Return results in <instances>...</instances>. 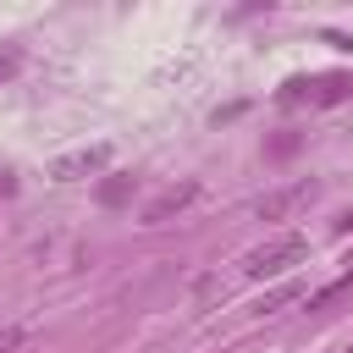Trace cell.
Here are the masks:
<instances>
[{
	"mask_svg": "<svg viewBox=\"0 0 353 353\" xmlns=\"http://www.w3.org/2000/svg\"><path fill=\"white\" fill-rule=\"evenodd\" d=\"M342 292H353V270H342L336 281H325L320 292H309V309H331V303H336Z\"/></svg>",
	"mask_w": 353,
	"mask_h": 353,
	"instance_id": "obj_4",
	"label": "cell"
},
{
	"mask_svg": "<svg viewBox=\"0 0 353 353\" xmlns=\"http://www.w3.org/2000/svg\"><path fill=\"white\" fill-rule=\"evenodd\" d=\"M17 342H22V331H17V325H0V353H11Z\"/></svg>",
	"mask_w": 353,
	"mask_h": 353,
	"instance_id": "obj_6",
	"label": "cell"
},
{
	"mask_svg": "<svg viewBox=\"0 0 353 353\" xmlns=\"http://www.w3.org/2000/svg\"><path fill=\"white\" fill-rule=\"evenodd\" d=\"M309 254V243H303V232H281V237H270V243H259L254 254H243V270L254 276V281H265V276H281V270H292L298 259Z\"/></svg>",
	"mask_w": 353,
	"mask_h": 353,
	"instance_id": "obj_1",
	"label": "cell"
},
{
	"mask_svg": "<svg viewBox=\"0 0 353 353\" xmlns=\"http://www.w3.org/2000/svg\"><path fill=\"white\" fill-rule=\"evenodd\" d=\"M193 193H199L193 182H176V188H165V193H160V199L143 210V226H160V221H171L176 210H188V204H193Z\"/></svg>",
	"mask_w": 353,
	"mask_h": 353,
	"instance_id": "obj_3",
	"label": "cell"
},
{
	"mask_svg": "<svg viewBox=\"0 0 353 353\" xmlns=\"http://www.w3.org/2000/svg\"><path fill=\"white\" fill-rule=\"evenodd\" d=\"M303 193H309V188H303V182H298V188H287V193H276V199H265V204H259V215H265V221H276V215H281V210H287V204H298V199H303Z\"/></svg>",
	"mask_w": 353,
	"mask_h": 353,
	"instance_id": "obj_5",
	"label": "cell"
},
{
	"mask_svg": "<svg viewBox=\"0 0 353 353\" xmlns=\"http://www.w3.org/2000/svg\"><path fill=\"white\" fill-rule=\"evenodd\" d=\"M105 165H110V149H105V143H94V149L61 154V160L50 165V176H55V182H72V176H94V171H105Z\"/></svg>",
	"mask_w": 353,
	"mask_h": 353,
	"instance_id": "obj_2",
	"label": "cell"
}]
</instances>
